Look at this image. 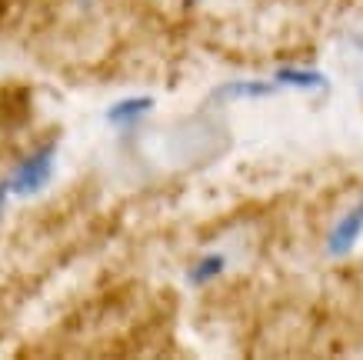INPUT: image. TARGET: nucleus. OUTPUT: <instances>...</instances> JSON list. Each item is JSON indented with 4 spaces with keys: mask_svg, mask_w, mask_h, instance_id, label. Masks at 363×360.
Returning a JSON list of instances; mask_svg holds the SVG:
<instances>
[{
    "mask_svg": "<svg viewBox=\"0 0 363 360\" xmlns=\"http://www.w3.org/2000/svg\"><path fill=\"white\" fill-rule=\"evenodd\" d=\"M50 174H54V143H47L44 151H37V153H30L27 160H21L17 170L11 174V180H7V187H11V194L30 197V194H37L40 187H47Z\"/></svg>",
    "mask_w": 363,
    "mask_h": 360,
    "instance_id": "f257e3e1",
    "label": "nucleus"
},
{
    "mask_svg": "<svg viewBox=\"0 0 363 360\" xmlns=\"http://www.w3.org/2000/svg\"><path fill=\"white\" fill-rule=\"evenodd\" d=\"M363 234V204H357L353 210H347L340 217V224L330 230V240H327V251L333 257H347L353 251V244L360 240Z\"/></svg>",
    "mask_w": 363,
    "mask_h": 360,
    "instance_id": "f03ea898",
    "label": "nucleus"
},
{
    "mask_svg": "<svg viewBox=\"0 0 363 360\" xmlns=\"http://www.w3.org/2000/svg\"><path fill=\"white\" fill-rule=\"evenodd\" d=\"M150 110H154V97H123L107 107V124L123 127V124H133L137 117L150 114Z\"/></svg>",
    "mask_w": 363,
    "mask_h": 360,
    "instance_id": "7ed1b4c3",
    "label": "nucleus"
},
{
    "mask_svg": "<svg viewBox=\"0 0 363 360\" xmlns=\"http://www.w3.org/2000/svg\"><path fill=\"white\" fill-rule=\"evenodd\" d=\"M277 84L286 87H300V90H327V77L320 70H303V67H280L274 77Z\"/></svg>",
    "mask_w": 363,
    "mask_h": 360,
    "instance_id": "20e7f679",
    "label": "nucleus"
},
{
    "mask_svg": "<svg viewBox=\"0 0 363 360\" xmlns=\"http://www.w3.org/2000/svg\"><path fill=\"white\" fill-rule=\"evenodd\" d=\"M274 94V84H264V80H233V84H223L217 90V97H230V100H253V97H270Z\"/></svg>",
    "mask_w": 363,
    "mask_h": 360,
    "instance_id": "39448f33",
    "label": "nucleus"
},
{
    "mask_svg": "<svg viewBox=\"0 0 363 360\" xmlns=\"http://www.w3.org/2000/svg\"><path fill=\"white\" fill-rule=\"evenodd\" d=\"M223 271H227V257H223V253H210V257H203V261H197L194 267H190L187 280L194 287H197V284H210V280H213V277H220Z\"/></svg>",
    "mask_w": 363,
    "mask_h": 360,
    "instance_id": "423d86ee",
    "label": "nucleus"
},
{
    "mask_svg": "<svg viewBox=\"0 0 363 360\" xmlns=\"http://www.w3.org/2000/svg\"><path fill=\"white\" fill-rule=\"evenodd\" d=\"M7 194H11V187H7V180L0 184V210H4V204H7Z\"/></svg>",
    "mask_w": 363,
    "mask_h": 360,
    "instance_id": "0eeeda50",
    "label": "nucleus"
}]
</instances>
